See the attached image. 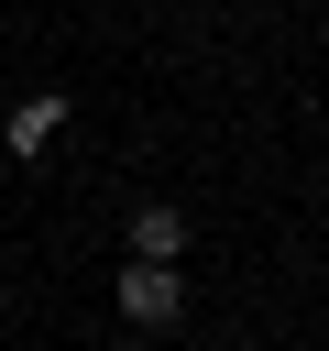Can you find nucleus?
<instances>
[{"mask_svg":"<svg viewBox=\"0 0 329 351\" xmlns=\"http://www.w3.org/2000/svg\"><path fill=\"white\" fill-rule=\"evenodd\" d=\"M55 132H66V88H33V99L11 110V154H44Z\"/></svg>","mask_w":329,"mask_h":351,"instance_id":"obj_3","label":"nucleus"},{"mask_svg":"<svg viewBox=\"0 0 329 351\" xmlns=\"http://www.w3.org/2000/svg\"><path fill=\"white\" fill-rule=\"evenodd\" d=\"M175 252H186V219H175L164 197H143V208H132V263H175Z\"/></svg>","mask_w":329,"mask_h":351,"instance_id":"obj_2","label":"nucleus"},{"mask_svg":"<svg viewBox=\"0 0 329 351\" xmlns=\"http://www.w3.org/2000/svg\"><path fill=\"white\" fill-rule=\"evenodd\" d=\"M121 318L132 329H175L186 318V274L175 263H121Z\"/></svg>","mask_w":329,"mask_h":351,"instance_id":"obj_1","label":"nucleus"}]
</instances>
